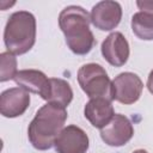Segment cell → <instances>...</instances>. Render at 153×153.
<instances>
[{
	"label": "cell",
	"mask_w": 153,
	"mask_h": 153,
	"mask_svg": "<svg viewBox=\"0 0 153 153\" xmlns=\"http://www.w3.org/2000/svg\"><path fill=\"white\" fill-rule=\"evenodd\" d=\"M67 120L66 108L47 103L38 109L27 128V137L38 151H47L54 143Z\"/></svg>",
	"instance_id": "cell-1"
},
{
	"label": "cell",
	"mask_w": 153,
	"mask_h": 153,
	"mask_svg": "<svg viewBox=\"0 0 153 153\" xmlns=\"http://www.w3.org/2000/svg\"><path fill=\"white\" fill-rule=\"evenodd\" d=\"M90 14L80 6L65 7L59 16V25L65 35L68 48L76 55H86L94 44V37L90 30Z\"/></svg>",
	"instance_id": "cell-2"
},
{
	"label": "cell",
	"mask_w": 153,
	"mask_h": 153,
	"mask_svg": "<svg viewBox=\"0 0 153 153\" xmlns=\"http://www.w3.org/2000/svg\"><path fill=\"white\" fill-rule=\"evenodd\" d=\"M7 50L14 55L27 53L36 42V19L27 11H17L8 17L4 30Z\"/></svg>",
	"instance_id": "cell-3"
},
{
	"label": "cell",
	"mask_w": 153,
	"mask_h": 153,
	"mask_svg": "<svg viewBox=\"0 0 153 153\" xmlns=\"http://www.w3.org/2000/svg\"><path fill=\"white\" fill-rule=\"evenodd\" d=\"M78 82L86 96L104 97L111 100V81L106 71L98 63H86L78 71Z\"/></svg>",
	"instance_id": "cell-4"
},
{
	"label": "cell",
	"mask_w": 153,
	"mask_h": 153,
	"mask_svg": "<svg viewBox=\"0 0 153 153\" xmlns=\"http://www.w3.org/2000/svg\"><path fill=\"white\" fill-rule=\"evenodd\" d=\"M143 84L140 76L131 72L118 74L111 81V100H117L121 104H134L141 97Z\"/></svg>",
	"instance_id": "cell-5"
},
{
	"label": "cell",
	"mask_w": 153,
	"mask_h": 153,
	"mask_svg": "<svg viewBox=\"0 0 153 153\" xmlns=\"http://www.w3.org/2000/svg\"><path fill=\"white\" fill-rule=\"evenodd\" d=\"M134 135V128L128 117L122 114H115L112 120L100 129L102 140L111 147H121L129 142Z\"/></svg>",
	"instance_id": "cell-6"
},
{
	"label": "cell",
	"mask_w": 153,
	"mask_h": 153,
	"mask_svg": "<svg viewBox=\"0 0 153 153\" xmlns=\"http://www.w3.org/2000/svg\"><path fill=\"white\" fill-rule=\"evenodd\" d=\"M90 18L94 27L102 31H110L120 24L122 18V7L117 1H99L92 7Z\"/></svg>",
	"instance_id": "cell-7"
},
{
	"label": "cell",
	"mask_w": 153,
	"mask_h": 153,
	"mask_svg": "<svg viewBox=\"0 0 153 153\" xmlns=\"http://www.w3.org/2000/svg\"><path fill=\"white\" fill-rule=\"evenodd\" d=\"M57 153H86L88 149V136L78 126L65 127L55 140Z\"/></svg>",
	"instance_id": "cell-8"
},
{
	"label": "cell",
	"mask_w": 153,
	"mask_h": 153,
	"mask_svg": "<svg viewBox=\"0 0 153 153\" xmlns=\"http://www.w3.org/2000/svg\"><path fill=\"white\" fill-rule=\"evenodd\" d=\"M100 51L103 57L114 67H122L129 57V43L123 33L111 32L102 43Z\"/></svg>",
	"instance_id": "cell-9"
},
{
	"label": "cell",
	"mask_w": 153,
	"mask_h": 153,
	"mask_svg": "<svg viewBox=\"0 0 153 153\" xmlns=\"http://www.w3.org/2000/svg\"><path fill=\"white\" fill-rule=\"evenodd\" d=\"M30 105V94L22 87L5 90L0 96V112L4 117L14 118L22 116Z\"/></svg>",
	"instance_id": "cell-10"
},
{
	"label": "cell",
	"mask_w": 153,
	"mask_h": 153,
	"mask_svg": "<svg viewBox=\"0 0 153 153\" xmlns=\"http://www.w3.org/2000/svg\"><path fill=\"white\" fill-rule=\"evenodd\" d=\"M86 120L96 128H104L115 116L111 100L104 97L91 98L84 109Z\"/></svg>",
	"instance_id": "cell-11"
},
{
	"label": "cell",
	"mask_w": 153,
	"mask_h": 153,
	"mask_svg": "<svg viewBox=\"0 0 153 153\" xmlns=\"http://www.w3.org/2000/svg\"><path fill=\"white\" fill-rule=\"evenodd\" d=\"M13 80L19 87L26 90L27 92L39 94L43 99L48 93L49 82H50V79H48L43 72L37 69L19 71Z\"/></svg>",
	"instance_id": "cell-12"
},
{
	"label": "cell",
	"mask_w": 153,
	"mask_h": 153,
	"mask_svg": "<svg viewBox=\"0 0 153 153\" xmlns=\"http://www.w3.org/2000/svg\"><path fill=\"white\" fill-rule=\"evenodd\" d=\"M73 99V91L71 85L60 78H50L48 93L44 98L48 103H53L60 106H68Z\"/></svg>",
	"instance_id": "cell-13"
},
{
	"label": "cell",
	"mask_w": 153,
	"mask_h": 153,
	"mask_svg": "<svg viewBox=\"0 0 153 153\" xmlns=\"http://www.w3.org/2000/svg\"><path fill=\"white\" fill-rule=\"evenodd\" d=\"M131 30L134 35L143 41L153 39V14L136 12L131 17Z\"/></svg>",
	"instance_id": "cell-14"
},
{
	"label": "cell",
	"mask_w": 153,
	"mask_h": 153,
	"mask_svg": "<svg viewBox=\"0 0 153 153\" xmlns=\"http://www.w3.org/2000/svg\"><path fill=\"white\" fill-rule=\"evenodd\" d=\"M17 59L14 54L10 51L1 53L0 55V81L5 82L7 80L14 79L17 74Z\"/></svg>",
	"instance_id": "cell-15"
},
{
	"label": "cell",
	"mask_w": 153,
	"mask_h": 153,
	"mask_svg": "<svg viewBox=\"0 0 153 153\" xmlns=\"http://www.w3.org/2000/svg\"><path fill=\"white\" fill-rule=\"evenodd\" d=\"M137 7L141 10V12H146V13H151L153 14V1H136Z\"/></svg>",
	"instance_id": "cell-16"
},
{
	"label": "cell",
	"mask_w": 153,
	"mask_h": 153,
	"mask_svg": "<svg viewBox=\"0 0 153 153\" xmlns=\"http://www.w3.org/2000/svg\"><path fill=\"white\" fill-rule=\"evenodd\" d=\"M147 88L153 94V69L151 71V73L148 75V79H147Z\"/></svg>",
	"instance_id": "cell-17"
},
{
	"label": "cell",
	"mask_w": 153,
	"mask_h": 153,
	"mask_svg": "<svg viewBox=\"0 0 153 153\" xmlns=\"http://www.w3.org/2000/svg\"><path fill=\"white\" fill-rule=\"evenodd\" d=\"M133 153H148V152L145 151V149H136V151H134Z\"/></svg>",
	"instance_id": "cell-18"
}]
</instances>
